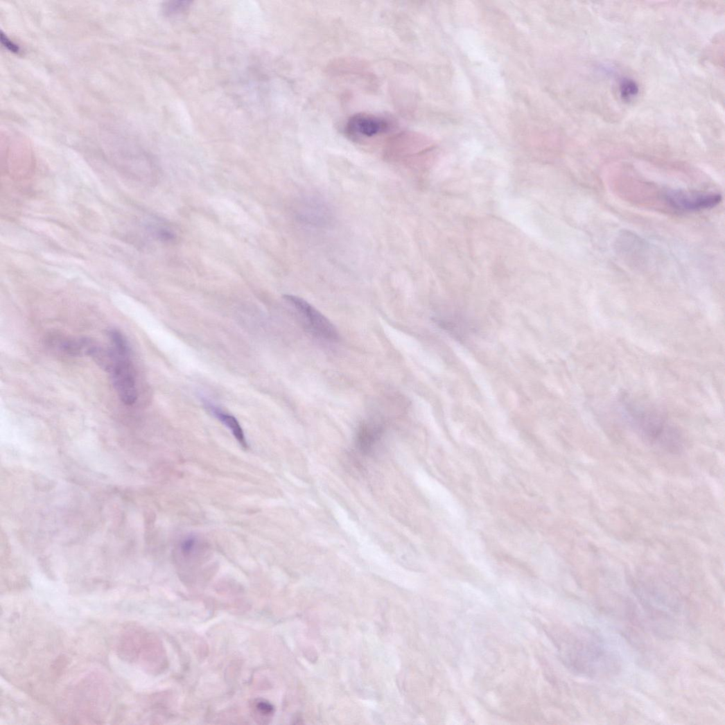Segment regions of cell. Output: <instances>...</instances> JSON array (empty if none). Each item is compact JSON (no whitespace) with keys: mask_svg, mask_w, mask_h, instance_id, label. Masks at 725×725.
<instances>
[{"mask_svg":"<svg viewBox=\"0 0 725 725\" xmlns=\"http://www.w3.org/2000/svg\"><path fill=\"white\" fill-rule=\"evenodd\" d=\"M621 409L626 420L647 442L668 452L680 451L682 447L680 434L661 414L630 401H624Z\"/></svg>","mask_w":725,"mask_h":725,"instance_id":"obj_1","label":"cell"},{"mask_svg":"<svg viewBox=\"0 0 725 725\" xmlns=\"http://www.w3.org/2000/svg\"><path fill=\"white\" fill-rule=\"evenodd\" d=\"M112 359L107 372L123 403L133 405L138 399L135 372L130 359V352L118 351L113 348Z\"/></svg>","mask_w":725,"mask_h":725,"instance_id":"obj_2","label":"cell"},{"mask_svg":"<svg viewBox=\"0 0 725 725\" xmlns=\"http://www.w3.org/2000/svg\"><path fill=\"white\" fill-rule=\"evenodd\" d=\"M285 301L298 313L307 331L327 342H336L339 333L333 324L306 301L297 296L285 295Z\"/></svg>","mask_w":725,"mask_h":725,"instance_id":"obj_3","label":"cell"},{"mask_svg":"<svg viewBox=\"0 0 725 725\" xmlns=\"http://www.w3.org/2000/svg\"><path fill=\"white\" fill-rule=\"evenodd\" d=\"M394 125L393 121L386 116L360 113L349 118L344 132L351 140L362 141L388 134Z\"/></svg>","mask_w":725,"mask_h":725,"instance_id":"obj_4","label":"cell"},{"mask_svg":"<svg viewBox=\"0 0 725 725\" xmlns=\"http://www.w3.org/2000/svg\"><path fill=\"white\" fill-rule=\"evenodd\" d=\"M664 199L670 207L677 211L696 212L718 206L722 200V196L714 192L672 189L665 193Z\"/></svg>","mask_w":725,"mask_h":725,"instance_id":"obj_5","label":"cell"},{"mask_svg":"<svg viewBox=\"0 0 725 725\" xmlns=\"http://www.w3.org/2000/svg\"><path fill=\"white\" fill-rule=\"evenodd\" d=\"M383 434V426L376 421L362 423L358 428L356 444L362 454H370L381 440Z\"/></svg>","mask_w":725,"mask_h":725,"instance_id":"obj_6","label":"cell"},{"mask_svg":"<svg viewBox=\"0 0 725 725\" xmlns=\"http://www.w3.org/2000/svg\"><path fill=\"white\" fill-rule=\"evenodd\" d=\"M204 408L209 412L227 426L239 442L245 448H247V443L243 428L236 417L228 414L221 410L219 408L207 401L203 402Z\"/></svg>","mask_w":725,"mask_h":725,"instance_id":"obj_7","label":"cell"},{"mask_svg":"<svg viewBox=\"0 0 725 725\" xmlns=\"http://www.w3.org/2000/svg\"><path fill=\"white\" fill-rule=\"evenodd\" d=\"M47 340L51 347L64 354L75 356L85 353L86 339L77 340L61 335H52Z\"/></svg>","mask_w":725,"mask_h":725,"instance_id":"obj_8","label":"cell"},{"mask_svg":"<svg viewBox=\"0 0 725 725\" xmlns=\"http://www.w3.org/2000/svg\"><path fill=\"white\" fill-rule=\"evenodd\" d=\"M252 708L255 719L263 724L268 723L274 714L273 706L265 700H256Z\"/></svg>","mask_w":725,"mask_h":725,"instance_id":"obj_9","label":"cell"},{"mask_svg":"<svg viewBox=\"0 0 725 725\" xmlns=\"http://www.w3.org/2000/svg\"><path fill=\"white\" fill-rule=\"evenodd\" d=\"M620 96L625 102H629L639 92L636 82L631 79H623L620 84Z\"/></svg>","mask_w":725,"mask_h":725,"instance_id":"obj_10","label":"cell"},{"mask_svg":"<svg viewBox=\"0 0 725 725\" xmlns=\"http://www.w3.org/2000/svg\"><path fill=\"white\" fill-rule=\"evenodd\" d=\"M190 5L189 2L184 1L170 2L164 6V11L167 15L178 14L186 10Z\"/></svg>","mask_w":725,"mask_h":725,"instance_id":"obj_11","label":"cell"},{"mask_svg":"<svg viewBox=\"0 0 725 725\" xmlns=\"http://www.w3.org/2000/svg\"><path fill=\"white\" fill-rule=\"evenodd\" d=\"M195 545V539L194 537H189L182 543V552L186 555L190 554L194 550Z\"/></svg>","mask_w":725,"mask_h":725,"instance_id":"obj_12","label":"cell"},{"mask_svg":"<svg viewBox=\"0 0 725 725\" xmlns=\"http://www.w3.org/2000/svg\"><path fill=\"white\" fill-rule=\"evenodd\" d=\"M1 42L3 46L8 50H10L11 52L16 53L19 52L20 49L19 46L15 44L10 40H9L8 37L6 35H5L3 32L1 33Z\"/></svg>","mask_w":725,"mask_h":725,"instance_id":"obj_13","label":"cell"}]
</instances>
